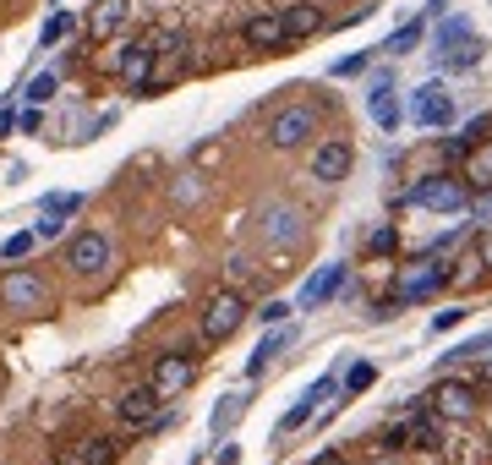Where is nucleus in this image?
Masks as SVG:
<instances>
[{"mask_svg": "<svg viewBox=\"0 0 492 465\" xmlns=\"http://www.w3.org/2000/svg\"><path fill=\"white\" fill-rule=\"evenodd\" d=\"M33 246H39V236H33V230H17V236L0 241V257H12V263H17V257H28Z\"/></svg>", "mask_w": 492, "mask_h": 465, "instance_id": "obj_25", "label": "nucleus"}, {"mask_svg": "<svg viewBox=\"0 0 492 465\" xmlns=\"http://www.w3.org/2000/svg\"><path fill=\"white\" fill-rule=\"evenodd\" d=\"M121 22H126V0H99V12H94L88 33H94V39H110Z\"/></svg>", "mask_w": 492, "mask_h": 465, "instance_id": "obj_23", "label": "nucleus"}, {"mask_svg": "<svg viewBox=\"0 0 492 465\" xmlns=\"http://www.w3.org/2000/svg\"><path fill=\"white\" fill-rule=\"evenodd\" d=\"M350 170H356V148H350L344 138H328V143H318V148H312V181L339 186Z\"/></svg>", "mask_w": 492, "mask_h": 465, "instance_id": "obj_7", "label": "nucleus"}, {"mask_svg": "<svg viewBox=\"0 0 492 465\" xmlns=\"http://www.w3.org/2000/svg\"><path fill=\"white\" fill-rule=\"evenodd\" d=\"M257 317H263V323H285V317H291V307H285V301H268Z\"/></svg>", "mask_w": 492, "mask_h": 465, "instance_id": "obj_36", "label": "nucleus"}, {"mask_svg": "<svg viewBox=\"0 0 492 465\" xmlns=\"http://www.w3.org/2000/svg\"><path fill=\"white\" fill-rule=\"evenodd\" d=\"M367 246H372V252H389V246H394V230H372V241H367Z\"/></svg>", "mask_w": 492, "mask_h": 465, "instance_id": "obj_40", "label": "nucleus"}, {"mask_svg": "<svg viewBox=\"0 0 492 465\" xmlns=\"http://www.w3.org/2000/svg\"><path fill=\"white\" fill-rule=\"evenodd\" d=\"M460 317H465V307H449V312H438V317H433V328H454Z\"/></svg>", "mask_w": 492, "mask_h": 465, "instance_id": "obj_39", "label": "nucleus"}, {"mask_svg": "<svg viewBox=\"0 0 492 465\" xmlns=\"http://www.w3.org/2000/svg\"><path fill=\"white\" fill-rule=\"evenodd\" d=\"M219 465H241V449H236V443H225V449H219Z\"/></svg>", "mask_w": 492, "mask_h": 465, "instance_id": "obj_42", "label": "nucleus"}, {"mask_svg": "<svg viewBox=\"0 0 492 465\" xmlns=\"http://www.w3.org/2000/svg\"><path fill=\"white\" fill-rule=\"evenodd\" d=\"M421 33H427V17H416V22H405V28H394V33H389V39H383V44H378V49H383V55H394V60H399V55H410V49H416V44H421Z\"/></svg>", "mask_w": 492, "mask_h": 465, "instance_id": "obj_21", "label": "nucleus"}, {"mask_svg": "<svg viewBox=\"0 0 492 465\" xmlns=\"http://www.w3.org/2000/svg\"><path fill=\"white\" fill-rule=\"evenodd\" d=\"M465 181H470V186H492V138H481V143L465 154Z\"/></svg>", "mask_w": 492, "mask_h": 465, "instance_id": "obj_22", "label": "nucleus"}, {"mask_svg": "<svg viewBox=\"0 0 492 465\" xmlns=\"http://www.w3.org/2000/svg\"><path fill=\"white\" fill-rule=\"evenodd\" d=\"M279 17H285L291 44H301V39H318V33H323V6H312V0H296V6H285Z\"/></svg>", "mask_w": 492, "mask_h": 465, "instance_id": "obj_16", "label": "nucleus"}, {"mask_svg": "<svg viewBox=\"0 0 492 465\" xmlns=\"http://www.w3.org/2000/svg\"><path fill=\"white\" fill-rule=\"evenodd\" d=\"M0 301H6V307H17V312H39V307L49 301V291H44V280H39V274L12 269L6 280H0Z\"/></svg>", "mask_w": 492, "mask_h": 465, "instance_id": "obj_8", "label": "nucleus"}, {"mask_svg": "<svg viewBox=\"0 0 492 465\" xmlns=\"http://www.w3.org/2000/svg\"><path fill=\"white\" fill-rule=\"evenodd\" d=\"M312 465H344V460H339V454H318Z\"/></svg>", "mask_w": 492, "mask_h": 465, "instance_id": "obj_44", "label": "nucleus"}, {"mask_svg": "<svg viewBox=\"0 0 492 465\" xmlns=\"http://www.w3.org/2000/svg\"><path fill=\"white\" fill-rule=\"evenodd\" d=\"M60 230H66V225H60L55 214H39V225H33V236H39V241H55Z\"/></svg>", "mask_w": 492, "mask_h": 465, "instance_id": "obj_34", "label": "nucleus"}, {"mask_svg": "<svg viewBox=\"0 0 492 465\" xmlns=\"http://www.w3.org/2000/svg\"><path fill=\"white\" fill-rule=\"evenodd\" d=\"M312 416H318V411H312V406L301 400V406H291V411H285V422H279V433H296V427H307Z\"/></svg>", "mask_w": 492, "mask_h": 465, "instance_id": "obj_33", "label": "nucleus"}, {"mask_svg": "<svg viewBox=\"0 0 492 465\" xmlns=\"http://www.w3.org/2000/svg\"><path fill=\"white\" fill-rule=\"evenodd\" d=\"M257 236L273 246V252H291L307 241V214L296 203H263L257 209Z\"/></svg>", "mask_w": 492, "mask_h": 465, "instance_id": "obj_2", "label": "nucleus"}, {"mask_svg": "<svg viewBox=\"0 0 492 465\" xmlns=\"http://www.w3.org/2000/svg\"><path fill=\"white\" fill-rule=\"evenodd\" d=\"M367 60H372V49H356V55H344V60L334 66V77H356V72H367Z\"/></svg>", "mask_w": 492, "mask_h": 465, "instance_id": "obj_32", "label": "nucleus"}, {"mask_svg": "<svg viewBox=\"0 0 492 465\" xmlns=\"http://www.w3.org/2000/svg\"><path fill=\"white\" fill-rule=\"evenodd\" d=\"M481 263H492V225H487V236H481Z\"/></svg>", "mask_w": 492, "mask_h": 465, "instance_id": "obj_43", "label": "nucleus"}, {"mask_svg": "<svg viewBox=\"0 0 492 465\" xmlns=\"http://www.w3.org/2000/svg\"><path fill=\"white\" fill-rule=\"evenodd\" d=\"M372 465H394V460H372Z\"/></svg>", "mask_w": 492, "mask_h": 465, "instance_id": "obj_46", "label": "nucleus"}, {"mask_svg": "<svg viewBox=\"0 0 492 465\" xmlns=\"http://www.w3.org/2000/svg\"><path fill=\"white\" fill-rule=\"evenodd\" d=\"M334 389H339V383H334V372H323V378H318V383H312V389H307V394H301V400H307V406H312V411H318V406H323V400H328V394H334Z\"/></svg>", "mask_w": 492, "mask_h": 465, "instance_id": "obj_31", "label": "nucleus"}, {"mask_svg": "<svg viewBox=\"0 0 492 465\" xmlns=\"http://www.w3.org/2000/svg\"><path fill=\"white\" fill-rule=\"evenodd\" d=\"M28 104H49L55 99V72H39V77H28Z\"/></svg>", "mask_w": 492, "mask_h": 465, "instance_id": "obj_26", "label": "nucleus"}, {"mask_svg": "<svg viewBox=\"0 0 492 465\" xmlns=\"http://www.w3.org/2000/svg\"><path fill=\"white\" fill-rule=\"evenodd\" d=\"M17 126V115H12V104H0V138H6V131Z\"/></svg>", "mask_w": 492, "mask_h": 465, "instance_id": "obj_41", "label": "nucleus"}, {"mask_svg": "<svg viewBox=\"0 0 492 465\" xmlns=\"http://www.w3.org/2000/svg\"><path fill=\"white\" fill-rule=\"evenodd\" d=\"M17 126H22V131H39V126H44V115H39V104H28V110L17 115Z\"/></svg>", "mask_w": 492, "mask_h": 465, "instance_id": "obj_37", "label": "nucleus"}, {"mask_svg": "<svg viewBox=\"0 0 492 465\" xmlns=\"http://www.w3.org/2000/svg\"><path fill=\"white\" fill-rule=\"evenodd\" d=\"M410 121H416V126H427V131L454 126V94H449L443 83H421V88L410 94Z\"/></svg>", "mask_w": 492, "mask_h": 465, "instance_id": "obj_6", "label": "nucleus"}, {"mask_svg": "<svg viewBox=\"0 0 492 465\" xmlns=\"http://www.w3.org/2000/svg\"><path fill=\"white\" fill-rule=\"evenodd\" d=\"M433 443H438V427L427 416H410L389 433V449H433Z\"/></svg>", "mask_w": 492, "mask_h": 465, "instance_id": "obj_19", "label": "nucleus"}, {"mask_svg": "<svg viewBox=\"0 0 492 465\" xmlns=\"http://www.w3.org/2000/svg\"><path fill=\"white\" fill-rule=\"evenodd\" d=\"M66 33H72V17H66V12H55V17L44 22V33H39V49H49V44H60Z\"/></svg>", "mask_w": 492, "mask_h": 465, "instance_id": "obj_28", "label": "nucleus"}, {"mask_svg": "<svg viewBox=\"0 0 492 465\" xmlns=\"http://www.w3.org/2000/svg\"><path fill=\"white\" fill-rule=\"evenodd\" d=\"M192 356L186 351H170V356H159V367H154V389H159V400H170V394H181L186 383H192Z\"/></svg>", "mask_w": 492, "mask_h": 465, "instance_id": "obj_14", "label": "nucleus"}, {"mask_svg": "<svg viewBox=\"0 0 492 465\" xmlns=\"http://www.w3.org/2000/svg\"><path fill=\"white\" fill-rule=\"evenodd\" d=\"M470 209H476V219H481V225H492V186H481V197H476Z\"/></svg>", "mask_w": 492, "mask_h": 465, "instance_id": "obj_35", "label": "nucleus"}, {"mask_svg": "<svg viewBox=\"0 0 492 465\" xmlns=\"http://www.w3.org/2000/svg\"><path fill=\"white\" fill-rule=\"evenodd\" d=\"M83 460H88V465H110V460H115V438H88Z\"/></svg>", "mask_w": 492, "mask_h": 465, "instance_id": "obj_29", "label": "nucleus"}, {"mask_svg": "<svg viewBox=\"0 0 492 465\" xmlns=\"http://www.w3.org/2000/svg\"><path fill=\"white\" fill-rule=\"evenodd\" d=\"M115 416H121L126 427H154V422H159V389H154V383H148V389H126L121 406H115Z\"/></svg>", "mask_w": 492, "mask_h": 465, "instance_id": "obj_12", "label": "nucleus"}, {"mask_svg": "<svg viewBox=\"0 0 492 465\" xmlns=\"http://www.w3.org/2000/svg\"><path fill=\"white\" fill-rule=\"evenodd\" d=\"M372 378H378V367L372 362H356L344 372V394H362V389H372Z\"/></svg>", "mask_w": 492, "mask_h": 465, "instance_id": "obj_27", "label": "nucleus"}, {"mask_svg": "<svg viewBox=\"0 0 492 465\" xmlns=\"http://www.w3.org/2000/svg\"><path fill=\"white\" fill-rule=\"evenodd\" d=\"M487 351H492V335H476V340L454 345V351H449V362H470V356H487Z\"/></svg>", "mask_w": 492, "mask_h": 465, "instance_id": "obj_30", "label": "nucleus"}, {"mask_svg": "<svg viewBox=\"0 0 492 465\" xmlns=\"http://www.w3.org/2000/svg\"><path fill=\"white\" fill-rule=\"evenodd\" d=\"M410 203L427 209V214H465L470 209V181L460 175H427L410 186Z\"/></svg>", "mask_w": 492, "mask_h": 465, "instance_id": "obj_1", "label": "nucleus"}, {"mask_svg": "<svg viewBox=\"0 0 492 465\" xmlns=\"http://www.w3.org/2000/svg\"><path fill=\"white\" fill-rule=\"evenodd\" d=\"M104 263H110V236H99V230L72 236V246H66V269H77V274H99Z\"/></svg>", "mask_w": 492, "mask_h": 465, "instance_id": "obj_10", "label": "nucleus"}, {"mask_svg": "<svg viewBox=\"0 0 492 465\" xmlns=\"http://www.w3.org/2000/svg\"><path fill=\"white\" fill-rule=\"evenodd\" d=\"M449 285V269L438 257H427V263H416V269H405V280H399V296L394 301H421V296H438Z\"/></svg>", "mask_w": 492, "mask_h": 465, "instance_id": "obj_11", "label": "nucleus"}, {"mask_svg": "<svg viewBox=\"0 0 492 465\" xmlns=\"http://www.w3.org/2000/svg\"><path fill=\"white\" fill-rule=\"evenodd\" d=\"M77 209H83V192H55V197H44V214H55V219L77 214Z\"/></svg>", "mask_w": 492, "mask_h": 465, "instance_id": "obj_24", "label": "nucleus"}, {"mask_svg": "<svg viewBox=\"0 0 492 465\" xmlns=\"http://www.w3.org/2000/svg\"><path fill=\"white\" fill-rule=\"evenodd\" d=\"M236 411H241V400H225V406L214 411V427H230V422H236Z\"/></svg>", "mask_w": 492, "mask_h": 465, "instance_id": "obj_38", "label": "nucleus"}, {"mask_svg": "<svg viewBox=\"0 0 492 465\" xmlns=\"http://www.w3.org/2000/svg\"><path fill=\"white\" fill-rule=\"evenodd\" d=\"M115 66H121V77H126L137 94H143V88L154 83V49H148V44H126Z\"/></svg>", "mask_w": 492, "mask_h": 465, "instance_id": "obj_17", "label": "nucleus"}, {"mask_svg": "<svg viewBox=\"0 0 492 465\" xmlns=\"http://www.w3.org/2000/svg\"><path fill=\"white\" fill-rule=\"evenodd\" d=\"M246 323V301L236 296V291H214L208 296V307H202V340H230L236 328Z\"/></svg>", "mask_w": 492, "mask_h": 465, "instance_id": "obj_4", "label": "nucleus"}, {"mask_svg": "<svg viewBox=\"0 0 492 465\" xmlns=\"http://www.w3.org/2000/svg\"><path fill=\"white\" fill-rule=\"evenodd\" d=\"M433 55H438L443 66H476V60H481V39L470 33L465 17H449V22L438 28V39H433Z\"/></svg>", "mask_w": 492, "mask_h": 465, "instance_id": "obj_5", "label": "nucleus"}, {"mask_svg": "<svg viewBox=\"0 0 492 465\" xmlns=\"http://www.w3.org/2000/svg\"><path fill=\"white\" fill-rule=\"evenodd\" d=\"M72 465H88V460H83V454H77V460H72Z\"/></svg>", "mask_w": 492, "mask_h": 465, "instance_id": "obj_47", "label": "nucleus"}, {"mask_svg": "<svg viewBox=\"0 0 492 465\" xmlns=\"http://www.w3.org/2000/svg\"><path fill=\"white\" fill-rule=\"evenodd\" d=\"M296 345V328H279L273 323V335H263V345L252 351V362H246V378H263L273 362H279V351H291Z\"/></svg>", "mask_w": 492, "mask_h": 465, "instance_id": "obj_18", "label": "nucleus"}, {"mask_svg": "<svg viewBox=\"0 0 492 465\" xmlns=\"http://www.w3.org/2000/svg\"><path fill=\"white\" fill-rule=\"evenodd\" d=\"M344 280H350V263H328V269H318L312 280H307V291H301V307L312 312V307H323L328 296H339L344 291Z\"/></svg>", "mask_w": 492, "mask_h": 465, "instance_id": "obj_15", "label": "nucleus"}, {"mask_svg": "<svg viewBox=\"0 0 492 465\" xmlns=\"http://www.w3.org/2000/svg\"><path fill=\"white\" fill-rule=\"evenodd\" d=\"M312 138H318V110L312 104H285L268 121V148H279V154H296Z\"/></svg>", "mask_w": 492, "mask_h": 465, "instance_id": "obj_3", "label": "nucleus"}, {"mask_svg": "<svg viewBox=\"0 0 492 465\" xmlns=\"http://www.w3.org/2000/svg\"><path fill=\"white\" fill-rule=\"evenodd\" d=\"M367 110H372V121H378L383 131H394V126H399V104H394V83H389V77H378V83H372Z\"/></svg>", "mask_w": 492, "mask_h": 465, "instance_id": "obj_20", "label": "nucleus"}, {"mask_svg": "<svg viewBox=\"0 0 492 465\" xmlns=\"http://www.w3.org/2000/svg\"><path fill=\"white\" fill-rule=\"evenodd\" d=\"M443 6H449V0H427V17H438V12H443Z\"/></svg>", "mask_w": 492, "mask_h": 465, "instance_id": "obj_45", "label": "nucleus"}, {"mask_svg": "<svg viewBox=\"0 0 492 465\" xmlns=\"http://www.w3.org/2000/svg\"><path fill=\"white\" fill-rule=\"evenodd\" d=\"M487 383H492V372H487Z\"/></svg>", "mask_w": 492, "mask_h": 465, "instance_id": "obj_48", "label": "nucleus"}, {"mask_svg": "<svg viewBox=\"0 0 492 465\" xmlns=\"http://www.w3.org/2000/svg\"><path fill=\"white\" fill-rule=\"evenodd\" d=\"M433 411H438L443 422H470V416H476V389L460 383V378H443V383L433 389Z\"/></svg>", "mask_w": 492, "mask_h": 465, "instance_id": "obj_9", "label": "nucleus"}, {"mask_svg": "<svg viewBox=\"0 0 492 465\" xmlns=\"http://www.w3.org/2000/svg\"><path fill=\"white\" fill-rule=\"evenodd\" d=\"M241 39L252 44V49H263V55H273V49H285L291 44V33H285V17H246L241 22Z\"/></svg>", "mask_w": 492, "mask_h": 465, "instance_id": "obj_13", "label": "nucleus"}]
</instances>
